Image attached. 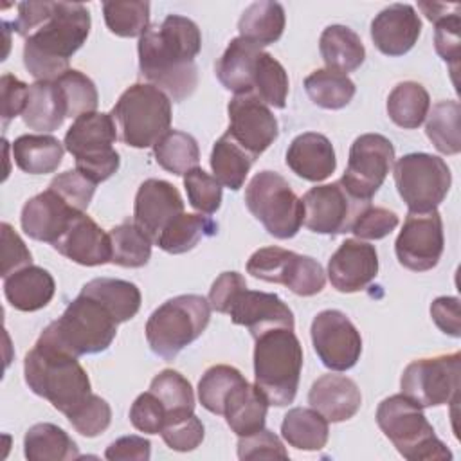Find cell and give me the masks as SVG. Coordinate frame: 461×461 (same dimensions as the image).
Segmentation results:
<instances>
[{
    "label": "cell",
    "instance_id": "cell-1",
    "mask_svg": "<svg viewBox=\"0 0 461 461\" xmlns=\"http://www.w3.org/2000/svg\"><path fill=\"white\" fill-rule=\"evenodd\" d=\"M200 49L198 25L185 16L169 14L160 25H149L139 38L140 74L169 99L184 101L198 85L194 56Z\"/></svg>",
    "mask_w": 461,
    "mask_h": 461
},
{
    "label": "cell",
    "instance_id": "cell-2",
    "mask_svg": "<svg viewBox=\"0 0 461 461\" xmlns=\"http://www.w3.org/2000/svg\"><path fill=\"white\" fill-rule=\"evenodd\" d=\"M90 11L79 2H52L49 16L25 38L23 65L36 81H54L86 41Z\"/></svg>",
    "mask_w": 461,
    "mask_h": 461
},
{
    "label": "cell",
    "instance_id": "cell-3",
    "mask_svg": "<svg viewBox=\"0 0 461 461\" xmlns=\"http://www.w3.org/2000/svg\"><path fill=\"white\" fill-rule=\"evenodd\" d=\"M23 375L29 389L65 416L92 393L90 378L77 357L38 340L25 355Z\"/></svg>",
    "mask_w": 461,
    "mask_h": 461
},
{
    "label": "cell",
    "instance_id": "cell-4",
    "mask_svg": "<svg viewBox=\"0 0 461 461\" xmlns=\"http://www.w3.org/2000/svg\"><path fill=\"white\" fill-rule=\"evenodd\" d=\"M119 321L95 297L79 292L59 319L52 321L38 342L54 346L74 357L94 355L108 349L115 339Z\"/></svg>",
    "mask_w": 461,
    "mask_h": 461
},
{
    "label": "cell",
    "instance_id": "cell-5",
    "mask_svg": "<svg viewBox=\"0 0 461 461\" xmlns=\"http://www.w3.org/2000/svg\"><path fill=\"white\" fill-rule=\"evenodd\" d=\"M256 387L270 405L285 407L294 402L303 369V346L288 328H274L254 339Z\"/></svg>",
    "mask_w": 461,
    "mask_h": 461
},
{
    "label": "cell",
    "instance_id": "cell-6",
    "mask_svg": "<svg viewBox=\"0 0 461 461\" xmlns=\"http://www.w3.org/2000/svg\"><path fill=\"white\" fill-rule=\"evenodd\" d=\"M376 423L409 461L452 459V452L436 436L421 407L405 394H393L382 400L376 409Z\"/></svg>",
    "mask_w": 461,
    "mask_h": 461
},
{
    "label": "cell",
    "instance_id": "cell-7",
    "mask_svg": "<svg viewBox=\"0 0 461 461\" xmlns=\"http://www.w3.org/2000/svg\"><path fill=\"white\" fill-rule=\"evenodd\" d=\"M211 304L196 294H184L162 303L146 322V340L151 351L173 360L185 346L196 340L207 328Z\"/></svg>",
    "mask_w": 461,
    "mask_h": 461
},
{
    "label": "cell",
    "instance_id": "cell-8",
    "mask_svg": "<svg viewBox=\"0 0 461 461\" xmlns=\"http://www.w3.org/2000/svg\"><path fill=\"white\" fill-rule=\"evenodd\" d=\"M110 115L124 144L149 148L169 131L171 99L149 83H135L121 94Z\"/></svg>",
    "mask_w": 461,
    "mask_h": 461
},
{
    "label": "cell",
    "instance_id": "cell-9",
    "mask_svg": "<svg viewBox=\"0 0 461 461\" xmlns=\"http://www.w3.org/2000/svg\"><path fill=\"white\" fill-rule=\"evenodd\" d=\"M117 137L110 113L90 112L74 119L65 133V149L74 155L76 169L97 185L119 169L121 158L112 146Z\"/></svg>",
    "mask_w": 461,
    "mask_h": 461
},
{
    "label": "cell",
    "instance_id": "cell-10",
    "mask_svg": "<svg viewBox=\"0 0 461 461\" xmlns=\"http://www.w3.org/2000/svg\"><path fill=\"white\" fill-rule=\"evenodd\" d=\"M245 205L265 230L277 240L294 238L303 225V200L294 193L288 180L276 171L265 169L250 178L245 189Z\"/></svg>",
    "mask_w": 461,
    "mask_h": 461
},
{
    "label": "cell",
    "instance_id": "cell-11",
    "mask_svg": "<svg viewBox=\"0 0 461 461\" xmlns=\"http://www.w3.org/2000/svg\"><path fill=\"white\" fill-rule=\"evenodd\" d=\"M393 175L398 194L412 212L438 209L452 184L447 162L429 153L403 155L396 160Z\"/></svg>",
    "mask_w": 461,
    "mask_h": 461
},
{
    "label": "cell",
    "instance_id": "cell-12",
    "mask_svg": "<svg viewBox=\"0 0 461 461\" xmlns=\"http://www.w3.org/2000/svg\"><path fill=\"white\" fill-rule=\"evenodd\" d=\"M247 272L256 279L285 285L301 297L319 294L326 283L324 270L317 259L281 247L256 250L247 261Z\"/></svg>",
    "mask_w": 461,
    "mask_h": 461
},
{
    "label": "cell",
    "instance_id": "cell-13",
    "mask_svg": "<svg viewBox=\"0 0 461 461\" xmlns=\"http://www.w3.org/2000/svg\"><path fill=\"white\" fill-rule=\"evenodd\" d=\"M461 355H439L411 362L400 378L402 394L423 407H438L457 400Z\"/></svg>",
    "mask_w": 461,
    "mask_h": 461
},
{
    "label": "cell",
    "instance_id": "cell-14",
    "mask_svg": "<svg viewBox=\"0 0 461 461\" xmlns=\"http://www.w3.org/2000/svg\"><path fill=\"white\" fill-rule=\"evenodd\" d=\"M303 223L317 234H344L349 232L357 218L371 205V200H362L351 194L340 180L333 184L315 185L304 193Z\"/></svg>",
    "mask_w": 461,
    "mask_h": 461
},
{
    "label": "cell",
    "instance_id": "cell-15",
    "mask_svg": "<svg viewBox=\"0 0 461 461\" xmlns=\"http://www.w3.org/2000/svg\"><path fill=\"white\" fill-rule=\"evenodd\" d=\"M393 162V142L380 133H364L357 137L349 148L348 167L340 182L351 194L362 200H371L382 187Z\"/></svg>",
    "mask_w": 461,
    "mask_h": 461
},
{
    "label": "cell",
    "instance_id": "cell-16",
    "mask_svg": "<svg viewBox=\"0 0 461 461\" xmlns=\"http://www.w3.org/2000/svg\"><path fill=\"white\" fill-rule=\"evenodd\" d=\"M443 249V220L438 209L427 212L409 211L394 243L400 265L412 272L430 270L439 263Z\"/></svg>",
    "mask_w": 461,
    "mask_h": 461
},
{
    "label": "cell",
    "instance_id": "cell-17",
    "mask_svg": "<svg viewBox=\"0 0 461 461\" xmlns=\"http://www.w3.org/2000/svg\"><path fill=\"white\" fill-rule=\"evenodd\" d=\"M312 344L321 362L331 371L351 369L362 353V337L340 310H322L312 322Z\"/></svg>",
    "mask_w": 461,
    "mask_h": 461
},
{
    "label": "cell",
    "instance_id": "cell-18",
    "mask_svg": "<svg viewBox=\"0 0 461 461\" xmlns=\"http://www.w3.org/2000/svg\"><path fill=\"white\" fill-rule=\"evenodd\" d=\"M227 133L252 157L258 158L279 135L277 119L254 94L234 95L227 106Z\"/></svg>",
    "mask_w": 461,
    "mask_h": 461
},
{
    "label": "cell",
    "instance_id": "cell-19",
    "mask_svg": "<svg viewBox=\"0 0 461 461\" xmlns=\"http://www.w3.org/2000/svg\"><path fill=\"white\" fill-rule=\"evenodd\" d=\"M184 212V200L178 189L158 178L144 180L135 194L133 218L135 223L155 243L166 225Z\"/></svg>",
    "mask_w": 461,
    "mask_h": 461
},
{
    "label": "cell",
    "instance_id": "cell-20",
    "mask_svg": "<svg viewBox=\"0 0 461 461\" xmlns=\"http://www.w3.org/2000/svg\"><path fill=\"white\" fill-rule=\"evenodd\" d=\"M376 249L360 240H346L328 261L330 283L342 294L364 290L376 277Z\"/></svg>",
    "mask_w": 461,
    "mask_h": 461
},
{
    "label": "cell",
    "instance_id": "cell-21",
    "mask_svg": "<svg viewBox=\"0 0 461 461\" xmlns=\"http://www.w3.org/2000/svg\"><path fill=\"white\" fill-rule=\"evenodd\" d=\"M230 321L238 326L249 328L256 339L274 328L294 330V313L285 301L268 292L241 290L229 308Z\"/></svg>",
    "mask_w": 461,
    "mask_h": 461
},
{
    "label": "cell",
    "instance_id": "cell-22",
    "mask_svg": "<svg viewBox=\"0 0 461 461\" xmlns=\"http://www.w3.org/2000/svg\"><path fill=\"white\" fill-rule=\"evenodd\" d=\"M77 214L79 211L65 202L54 189L47 187L43 193L25 202L20 223L29 238L52 245Z\"/></svg>",
    "mask_w": 461,
    "mask_h": 461
},
{
    "label": "cell",
    "instance_id": "cell-23",
    "mask_svg": "<svg viewBox=\"0 0 461 461\" xmlns=\"http://www.w3.org/2000/svg\"><path fill=\"white\" fill-rule=\"evenodd\" d=\"M421 32V20L412 5L391 4L371 22L375 47L385 56H403L409 52Z\"/></svg>",
    "mask_w": 461,
    "mask_h": 461
},
{
    "label": "cell",
    "instance_id": "cell-24",
    "mask_svg": "<svg viewBox=\"0 0 461 461\" xmlns=\"http://www.w3.org/2000/svg\"><path fill=\"white\" fill-rule=\"evenodd\" d=\"M65 258L83 267H97L112 261L110 234H106L90 216L79 212L68 229L52 243Z\"/></svg>",
    "mask_w": 461,
    "mask_h": 461
},
{
    "label": "cell",
    "instance_id": "cell-25",
    "mask_svg": "<svg viewBox=\"0 0 461 461\" xmlns=\"http://www.w3.org/2000/svg\"><path fill=\"white\" fill-rule=\"evenodd\" d=\"M308 403L328 421L339 423L353 418L360 405L362 394L358 385L344 375L319 376L308 393Z\"/></svg>",
    "mask_w": 461,
    "mask_h": 461
},
{
    "label": "cell",
    "instance_id": "cell-26",
    "mask_svg": "<svg viewBox=\"0 0 461 461\" xmlns=\"http://www.w3.org/2000/svg\"><path fill=\"white\" fill-rule=\"evenodd\" d=\"M286 166L308 182H322L337 167L333 144L322 133H301L288 146Z\"/></svg>",
    "mask_w": 461,
    "mask_h": 461
},
{
    "label": "cell",
    "instance_id": "cell-27",
    "mask_svg": "<svg viewBox=\"0 0 461 461\" xmlns=\"http://www.w3.org/2000/svg\"><path fill=\"white\" fill-rule=\"evenodd\" d=\"M54 277L41 267L29 265L4 279L7 303L20 312H36L45 308L54 297Z\"/></svg>",
    "mask_w": 461,
    "mask_h": 461
},
{
    "label": "cell",
    "instance_id": "cell-28",
    "mask_svg": "<svg viewBox=\"0 0 461 461\" xmlns=\"http://www.w3.org/2000/svg\"><path fill=\"white\" fill-rule=\"evenodd\" d=\"M261 47L238 36L230 40L221 58L216 61V77L220 83L236 95L252 94V81Z\"/></svg>",
    "mask_w": 461,
    "mask_h": 461
},
{
    "label": "cell",
    "instance_id": "cell-29",
    "mask_svg": "<svg viewBox=\"0 0 461 461\" xmlns=\"http://www.w3.org/2000/svg\"><path fill=\"white\" fill-rule=\"evenodd\" d=\"M268 400L256 387L243 380L227 396L223 403V416L230 430L238 436H249L265 427Z\"/></svg>",
    "mask_w": 461,
    "mask_h": 461
},
{
    "label": "cell",
    "instance_id": "cell-30",
    "mask_svg": "<svg viewBox=\"0 0 461 461\" xmlns=\"http://www.w3.org/2000/svg\"><path fill=\"white\" fill-rule=\"evenodd\" d=\"M31 130L54 131L67 119V106L56 81H36L29 85L27 104L22 113Z\"/></svg>",
    "mask_w": 461,
    "mask_h": 461
},
{
    "label": "cell",
    "instance_id": "cell-31",
    "mask_svg": "<svg viewBox=\"0 0 461 461\" xmlns=\"http://www.w3.org/2000/svg\"><path fill=\"white\" fill-rule=\"evenodd\" d=\"M321 58L326 68L346 74L357 70L366 59L360 36L346 25H328L319 40Z\"/></svg>",
    "mask_w": 461,
    "mask_h": 461
},
{
    "label": "cell",
    "instance_id": "cell-32",
    "mask_svg": "<svg viewBox=\"0 0 461 461\" xmlns=\"http://www.w3.org/2000/svg\"><path fill=\"white\" fill-rule=\"evenodd\" d=\"M16 166L29 175L54 173L63 160V144L52 135H20L11 144Z\"/></svg>",
    "mask_w": 461,
    "mask_h": 461
},
{
    "label": "cell",
    "instance_id": "cell-33",
    "mask_svg": "<svg viewBox=\"0 0 461 461\" xmlns=\"http://www.w3.org/2000/svg\"><path fill=\"white\" fill-rule=\"evenodd\" d=\"M23 454L29 461H70L79 459L76 441L54 423H36L23 438Z\"/></svg>",
    "mask_w": 461,
    "mask_h": 461
},
{
    "label": "cell",
    "instance_id": "cell-34",
    "mask_svg": "<svg viewBox=\"0 0 461 461\" xmlns=\"http://www.w3.org/2000/svg\"><path fill=\"white\" fill-rule=\"evenodd\" d=\"M328 420L315 409L294 407L281 423V436L285 441L299 450H321L328 443Z\"/></svg>",
    "mask_w": 461,
    "mask_h": 461
},
{
    "label": "cell",
    "instance_id": "cell-35",
    "mask_svg": "<svg viewBox=\"0 0 461 461\" xmlns=\"http://www.w3.org/2000/svg\"><path fill=\"white\" fill-rule=\"evenodd\" d=\"M240 36L263 47L277 41L285 31V9L277 2L259 0L250 4L238 22Z\"/></svg>",
    "mask_w": 461,
    "mask_h": 461
},
{
    "label": "cell",
    "instance_id": "cell-36",
    "mask_svg": "<svg viewBox=\"0 0 461 461\" xmlns=\"http://www.w3.org/2000/svg\"><path fill=\"white\" fill-rule=\"evenodd\" d=\"M216 232L218 223L212 218L182 212L166 225L155 245H158L167 254H184L194 249L203 238H211Z\"/></svg>",
    "mask_w": 461,
    "mask_h": 461
},
{
    "label": "cell",
    "instance_id": "cell-37",
    "mask_svg": "<svg viewBox=\"0 0 461 461\" xmlns=\"http://www.w3.org/2000/svg\"><path fill=\"white\" fill-rule=\"evenodd\" d=\"M81 292L101 301L119 322L133 319L140 308V290L137 285L124 279L95 277L88 281Z\"/></svg>",
    "mask_w": 461,
    "mask_h": 461
},
{
    "label": "cell",
    "instance_id": "cell-38",
    "mask_svg": "<svg viewBox=\"0 0 461 461\" xmlns=\"http://www.w3.org/2000/svg\"><path fill=\"white\" fill-rule=\"evenodd\" d=\"M254 160L256 158H252L227 131L214 142L211 151V169L214 178L232 191L243 187Z\"/></svg>",
    "mask_w": 461,
    "mask_h": 461
},
{
    "label": "cell",
    "instance_id": "cell-39",
    "mask_svg": "<svg viewBox=\"0 0 461 461\" xmlns=\"http://www.w3.org/2000/svg\"><path fill=\"white\" fill-rule=\"evenodd\" d=\"M430 110V97L423 85L416 81L398 83L387 97L391 121L405 130L418 128Z\"/></svg>",
    "mask_w": 461,
    "mask_h": 461
},
{
    "label": "cell",
    "instance_id": "cell-40",
    "mask_svg": "<svg viewBox=\"0 0 461 461\" xmlns=\"http://www.w3.org/2000/svg\"><path fill=\"white\" fill-rule=\"evenodd\" d=\"M304 90L313 104L326 110H339L349 104L357 88L346 74L319 68L304 79Z\"/></svg>",
    "mask_w": 461,
    "mask_h": 461
},
{
    "label": "cell",
    "instance_id": "cell-41",
    "mask_svg": "<svg viewBox=\"0 0 461 461\" xmlns=\"http://www.w3.org/2000/svg\"><path fill=\"white\" fill-rule=\"evenodd\" d=\"M153 153L158 166L173 175H185L194 169L200 160L196 139L180 130H169L164 133L153 146Z\"/></svg>",
    "mask_w": 461,
    "mask_h": 461
},
{
    "label": "cell",
    "instance_id": "cell-42",
    "mask_svg": "<svg viewBox=\"0 0 461 461\" xmlns=\"http://www.w3.org/2000/svg\"><path fill=\"white\" fill-rule=\"evenodd\" d=\"M108 234L112 243L110 263L126 268H140L149 261L153 241L135 221L115 225Z\"/></svg>",
    "mask_w": 461,
    "mask_h": 461
},
{
    "label": "cell",
    "instance_id": "cell-43",
    "mask_svg": "<svg viewBox=\"0 0 461 461\" xmlns=\"http://www.w3.org/2000/svg\"><path fill=\"white\" fill-rule=\"evenodd\" d=\"M149 391L166 409V423L169 420L194 412V393L189 380L175 369L160 371L149 384ZM164 423V425H166Z\"/></svg>",
    "mask_w": 461,
    "mask_h": 461
},
{
    "label": "cell",
    "instance_id": "cell-44",
    "mask_svg": "<svg viewBox=\"0 0 461 461\" xmlns=\"http://www.w3.org/2000/svg\"><path fill=\"white\" fill-rule=\"evenodd\" d=\"M459 115L461 106L457 101H439L427 113L425 133L439 153L456 155L461 151Z\"/></svg>",
    "mask_w": 461,
    "mask_h": 461
},
{
    "label": "cell",
    "instance_id": "cell-45",
    "mask_svg": "<svg viewBox=\"0 0 461 461\" xmlns=\"http://www.w3.org/2000/svg\"><path fill=\"white\" fill-rule=\"evenodd\" d=\"M252 94L267 106L285 108L288 97V76L285 67L268 52H261L254 70Z\"/></svg>",
    "mask_w": 461,
    "mask_h": 461
},
{
    "label": "cell",
    "instance_id": "cell-46",
    "mask_svg": "<svg viewBox=\"0 0 461 461\" xmlns=\"http://www.w3.org/2000/svg\"><path fill=\"white\" fill-rule=\"evenodd\" d=\"M106 27L122 38L142 36L149 27V4L140 0H110L103 2Z\"/></svg>",
    "mask_w": 461,
    "mask_h": 461
},
{
    "label": "cell",
    "instance_id": "cell-47",
    "mask_svg": "<svg viewBox=\"0 0 461 461\" xmlns=\"http://www.w3.org/2000/svg\"><path fill=\"white\" fill-rule=\"evenodd\" d=\"M245 380V376L232 366L218 364L209 367L198 382V398L203 409L212 414H223V403L229 393Z\"/></svg>",
    "mask_w": 461,
    "mask_h": 461
},
{
    "label": "cell",
    "instance_id": "cell-48",
    "mask_svg": "<svg viewBox=\"0 0 461 461\" xmlns=\"http://www.w3.org/2000/svg\"><path fill=\"white\" fill-rule=\"evenodd\" d=\"M54 81L61 90V95L67 106V117L77 119L83 113L95 112L99 95L94 81L88 76H85L79 70L68 68L65 74H61Z\"/></svg>",
    "mask_w": 461,
    "mask_h": 461
},
{
    "label": "cell",
    "instance_id": "cell-49",
    "mask_svg": "<svg viewBox=\"0 0 461 461\" xmlns=\"http://www.w3.org/2000/svg\"><path fill=\"white\" fill-rule=\"evenodd\" d=\"M70 425L86 438H95L104 432L112 421V409L106 400L90 393L74 411L67 414Z\"/></svg>",
    "mask_w": 461,
    "mask_h": 461
},
{
    "label": "cell",
    "instance_id": "cell-50",
    "mask_svg": "<svg viewBox=\"0 0 461 461\" xmlns=\"http://www.w3.org/2000/svg\"><path fill=\"white\" fill-rule=\"evenodd\" d=\"M184 187L189 198V203L203 212L212 214L221 205V184L205 173L202 167H194L184 175Z\"/></svg>",
    "mask_w": 461,
    "mask_h": 461
},
{
    "label": "cell",
    "instance_id": "cell-51",
    "mask_svg": "<svg viewBox=\"0 0 461 461\" xmlns=\"http://www.w3.org/2000/svg\"><path fill=\"white\" fill-rule=\"evenodd\" d=\"M203 423L198 420L194 412L169 420L160 430L164 443L176 452L194 450L203 441Z\"/></svg>",
    "mask_w": 461,
    "mask_h": 461
},
{
    "label": "cell",
    "instance_id": "cell-52",
    "mask_svg": "<svg viewBox=\"0 0 461 461\" xmlns=\"http://www.w3.org/2000/svg\"><path fill=\"white\" fill-rule=\"evenodd\" d=\"M461 7L454 9L447 16L436 20V29H434V47L436 52L443 61L450 65L452 74L457 72L459 67V58H461V38H459V27H461V18H459Z\"/></svg>",
    "mask_w": 461,
    "mask_h": 461
},
{
    "label": "cell",
    "instance_id": "cell-53",
    "mask_svg": "<svg viewBox=\"0 0 461 461\" xmlns=\"http://www.w3.org/2000/svg\"><path fill=\"white\" fill-rule=\"evenodd\" d=\"M65 202H68L76 211L85 212L95 193V184L83 176L77 169H68L54 176L49 184Z\"/></svg>",
    "mask_w": 461,
    "mask_h": 461
},
{
    "label": "cell",
    "instance_id": "cell-54",
    "mask_svg": "<svg viewBox=\"0 0 461 461\" xmlns=\"http://www.w3.org/2000/svg\"><path fill=\"white\" fill-rule=\"evenodd\" d=\"M240 459H288V452L281 439L268 429H261L238 439Z\"/></svg>",
    "mask_w": 461,
    "mask_h": 461
},
{
    "label": "cell",
    "instance_id": "cell-55",
    "mask_svg": "<svg viewBox=\"0 0 461 461\" xmlns=\"http://www.w3.org/2000/svg\"><path fill=\"white\" fill-rule=\"evenodd\" d=\"M398 214L385 207L369 205L357 218L351 230L360 240H382L398 227Z\"/></svg>",
    "mask_w": 461,
    "mask_h": 461
},
{
    "label": "cell",
    "instance_id": "cell-56",
    "mask_svg": "<svg viewBox=\"0 0 461 461\" xmlns=\"http://www.w3.org/2000/svg\"><path fill=\"white\" fill-rule=\"evenodd\" d=\"M130 421L140 432L160 434L166 423V409L151 391H146L131 403Z\"/></svg>",
    "mask_w": 461,
    "mask_h": 461
},
{
    "label": "cell",
    "instance_id": "cell-57",
    "mask_svg": "<svg viewBox=\"0 0 461 461\" xmlns=\"http://www.w3.org/2000/svg\"><path fill=\"white\" fill-rule=\"evenodd\" d=\"M2 230V277H9L16 270L29 267L32 256L25 247L23 240L14 232L9 223H0Z\"/></svg>",
    "mask_w": 461,
    "mask_h": 461
},
{
    "label": "cell",
    "instance_id": "cell-58",
    "mask_svg": "<svg viewBox=\"0 0 461 461\" xmlns=\"http://www.w3.org/2000/svg\"><path fill=\"white\" fill-rule=\"evenodd\" d=\"M0 92H2V126L7 124L16 117L22 115L27 104L29 86L14 77L13 74H4L0 79Z\"/></svg>",
    "mask_w": 461,
    "mask_h": 461
},
{
    "label": "cell",
    "instance_id": "cell-59",
    "mask_svg": "<svg viewBox=\"0 0 461 461\" xmlns=\"http://www.w3.org/2000/svg\"><path fill=\"white\" fill-rule=\"evenodd\" d=\"M247 288L245 277L240 272H221L209 290V304L220 313H229L236 295Z\"/></svg>",
    "mask_w": 461,
    "mask_h": 461
},
{
    "label": "cell",
    "instance_id": "cell-60",
    "mask_svg": "<svg viewBox=\"0 0 461 461\" xmlns=\"http://www.w3.org/2000/svg\"><path fill=\"white\" fill-rule=\"evenodd\" d=\"M430 317L443 333L456 339L461 335V315L457 297L443 295L434 299L430 304Z\"/></svg>",
    "mask_w": 461,
    "mask_h": 461
},
{
    "label": "cell",
    "instance_id": "cell-61",
    "mask_svg": "<svg viewBox=\"0 0 461 461\" xmlns=\"http://www.w3.org/2000/svg\"><path fill=\"white\" fill-rule=\"evenodd\" d=\"M151 456V443L140 436H122L110 443L104 457L110 461H148Z\"/></svg>",
    "mask_w": 461,
    "mask_h": 461
},
{
    "label": "cell",
    "instance_id": "cell-62",
    "mask_svg": "<svg viewBox=\"0 0 461 461\" xmlns=\"http://www.w3.org/2000/svg\"><path fill=\"white\" fill-rule=\"evenodd\" d=\"M418 7L423 11V14L430 20V22H436L443 16H447L448 13H452L454 9L461 7L459 4H438V2H420Z\"/></svg>",
    "mask_w": 461,
    "mask_h": 461
}]
</instances>
